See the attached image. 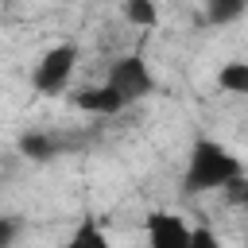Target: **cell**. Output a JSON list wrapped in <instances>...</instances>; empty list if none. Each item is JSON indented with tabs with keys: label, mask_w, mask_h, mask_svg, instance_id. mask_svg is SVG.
<instances>
[{
	"label": "cell",
	"mask_w": 248,
	"mask_h": 248,
	"mask_svg": "<svg viewBox=\"0 0 248 248\" xmlns=\"http://www.w3.org/2000/svg\"><path fill=\"white\" fill-rule=\"evenodd\" d=\"M155 89H159V81H155L147 58L143 54H124V58H116L108 66L101 85L74 93V105L81 112H93V116H116V112L132 108L136 101L151 97Z\"/></svg>",
	"instance_id": "1"
},
{
	"label": "cell",
	"mask_w": 248,
	"mask_h": 248,
	"mask_svg": "<svg viewBox=\"0 0 248 248\" xmlns=\"http://www.w3.org/2000/svg\"><path fill=\"white\" fill-rule=\"evenodd\" d=\"M240 182H244V163L236 151H229L213 136H198L190 143L186 170H182L186 194H209V190H225V186H240Z\"/></svg>",
	"instance_id": "2"
},
{
	"label": "cell",
	"mask_w": 248,
	"mask_h": 248,
	"mask_svg": "<svg viewBox=\"0 0 248 248\" xmlns=\"http://www.w3.org/2000/svg\"><path fill=\"white\" fill-rule=\"evenodd\" d=\"M78 62H81V50L74 43H54L39 54V62L31 66V89L39 97H62L78 74Z\"/></svg>",
	"instance_id": "3"
},
{
	"label": "cell",
	"mask_w": 248,
	"mask_h": 248,
	"mask_svg": "<svg viewBox=\"0 0 248 248\" xmlns=\"http://www.w3.org/2000/svg\"><path fill=\"white\" fill-rule=\"evenodd\" d=\"M190 225L174 213H151L147 217V244L155 248H190Z\"/></svg>",
	"instance_id": "4"
},
{
	"label": "cell",
	"mask_w": 248,
	"mask_h": 248,
	"mask_svg": "<svg viewBox=\"0 0 248 248\" xmlns=\"http://www.w3.org/2000/svg\"><path fill=\"white\" fill-rule=\"evenodd\" d=\"M205 4V19L209 23H236L240 16H244V8H248V0H202Z\"/></svg>",
	"instance_id": "5"
},
{
	"label": "cell",
	"mask_w": 248,
	"mask_h": 248,
	"mask_svg": "<svg viewBox=\"0 0 248 248\" xmlns=\"http://www.w3.org/2000/svg\"><path fill=\"white\" fill-rule=\"evenodd\" d=\"M217 85L225 93H248V62H225L217 70Z\"/></svg>",
	"instance_id": "6"
},
{
	"label": "cell",
	"mask_w": 248,
	"mask_h": 248,
	"mask_svg": "<svg viewBox=\"0 0 248 248\" xmlns=\"http://www.w3.org/2000/svg\"><path fill=\"white\" fill-rule=\"evenodd\" d=\"M124 19L136 27H155L159 23V4L155 0H124Z\"/></svg>",
	"instance_id": "7"
},
{
	"label": "cell",
	"mask_w": 248,
	"mask_h": 248,
	"mask_svg": "<svg viewBox=\"0 0 248 248\" xmlns=\"http://www.w3.org/2000/svg\"><path fill=\"white\" fill-rule=\"evenodd\" d=\"M74 244H105V236L93 229V221H85V225L74 232Z\"/></svg>",
	"instance_id": "8"
},
{
	"label": "cell",
	"mask_w": 248,
	"mask_h": 248,
	"mask_svg": "<svg viewBox=\"0 0 248 248\" xmlns=\"http://www.w3.org/2000/svg\"><path fill=\"white\" fill-rule=\"evenodd\" d=\"M16 232H19V229H16V221L0 213V248H4V244H12V240H16Z\"/></svg>",
	"instance_id": "9"
}]
</instances>
